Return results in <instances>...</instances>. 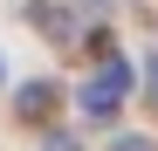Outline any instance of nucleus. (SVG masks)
<instances>
[{
    "label": "nucleus",
    "mask_w": 158,
    "mask_h": 151,
    "mask_svg": "<svg viewBox=\"0 0 158 151\" xmlns=\"http://www.w3.org/2000/svg\"><path fill=\"white\" fill-rule=\"evenodd\" d=\"M0 76H7V62H0Z\"/></svg>",
    "instance_id": "6"
},
{
    "label": "nucleus",
    "mask_w": 158,
    "mask_h": 151,
    "mask_svg": "<svg viewBox=\"0 0 158 151\" xmlns=\"http://www.w3.org/2000/svg\"><path fill=\"white\" fill-rule=\"evenodd\" d=\"M151 96H158V55H151Z\"/></svg>",
    "instance_id": "5"
},
{
    "label": "nucleus",
    "mask_w": 158,
    "mask_h": 151,
    "mask_svg": "<svg viewBox=\"0 0 158 151\" xmlns=\"http://www.w3.org/2000/svg\"><path fill=\"white\" fill-rule=\"evenodd\" d=\"M48 151H83V144H76L69 131H48Z\"/></svg>",
    "instance_id": "3"
},
{
    "label": "nucleus",
    "mask_w": 158,
    "mask_h": 151,
    "mask_svg": "<svg viewBox=\"0 0 158 151\" xmlns=\"http://www.w3.org/2000/svg\"><path fill=\"white\" fill-rule=\"evenodd\" d=\"M14 110H21V117H28V124H41L48 110H55V83H28V89H21V96H14Z\"/></svg>",
    "instance_id": "2"
},
{
    "label": "nucleus",
    "mask_w": 158,
    "mask_h": 151,
    "mask_svg": "<svg viewBox=\"0 0 158 151\" xmlns=\"http://www.w3.org/2000/svg\"><path fill=\"white\" fill-rule=\"evenodd\" d=\"M110 151H158V144H151V137H117Z\"/></svg>",
    "instance_id": "4"
},
{
    "label": "nucleus",
    "mask_w": 158,
    "mask_h": 151,
    "mask_svg": "<svg viewBox=\"0 0 158 151\" xmlns=\"http://www.w3.org/2000/svg\"><path fill=\"white\" fill-rule=\"evenodd\" d=\"M124 96H131V62H124V55H103V69L83 83V110H89V117H110Z\"/></svg>",
    "instance_id": "1"
}]
</instances>
